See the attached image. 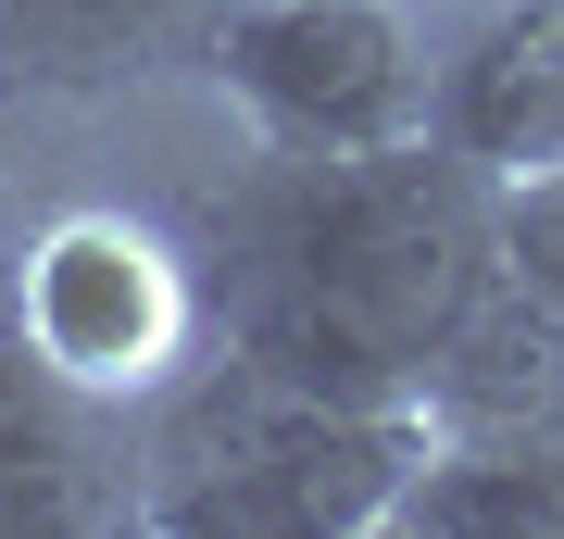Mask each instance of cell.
I'll use <instances>...</instances> for the list:
<instances>
[{"label":"cell","mask_w":564,"mask_h":539,"mask_svg":"<svg viewBox=\"0 0 564 539\" xmlns=\"http://www.w3.org/2000/svg\"><path fill=\"white\" fill-rule=\"evenodd\" d=\"M489 176L440 139L289 163L276 214L251 239V277L226 301V352L289 389L426 414L452 326L489 301Z\"/></svg>","instance_id":"cell-1"},{"label":"cell","mask_w":564,"mask_h":539,"mask_svg":"<svg viewBox=\"0 0 564 539\" xmlns=\"http://www.w3.org/2000/svg\"><path fill=\"white\" fill-rule=\"evenodd\" d=\"M440 414H377V401L289 389L239 352H202L139 414L151 440V515L163 539H377Z\"/></svg>","instance_id":"cell-2"},{"label":"cell","mask_w":564,"mask_h":539,"mask_svg":"<svg viewBox=\"0 0 564 539\" xmlns=\"http://www.w3.org/2000/svg\"><path fill=\"white\" fill-rule=\"evenodd\" d=\"M0 339L63 389L151 414L214 352V289L139 201H51L0 251Z\"/></svg>","instance_id":"cell-3"},{"label":"cell","mask_w":564,"mask_h":539,"mask_svg":"<svg viewBox=\"0 0 564 539\" xmlns=\"http://www.w3.org/2000/svg\"><path fill=\"white\" fill-rule=\"evenodd\" d=\"M188 63L276 163H351L426 139L440 39L414 25V0H214Z\"/></svg>","instance_id":"cell-4"},{"label":"cell","mask_w":564,"mask_h":539,"mask_svg":"<svg viewBox=\"0 0 564 539\" xmlns=\"http://www.w3.org/2000/svg\"><path fill=\"white\" fill-rule=\"evenodd\" d=\"M151 515V440L126 401L63 389L0 339V539H113Z\"/></svg>","instance_id":"cell-5"},{"label":"cell","mask_w":564,"mask_h":539,"mask_svg":"<svg viewBox=\"0 0 564 539\" xmlns=\"http://www.w3.org/2000/svg\"><path fill=\"white\" fill-rule=\"evenodd\" d=\"M426 139L477 163L489 188L527 163H564V0H489L452 25L426 76Z\"/></svg>","instance_id":"cell-6"},{"label":"cell","mask_w":564,"mask_h":539,"mask_svg":"<svg viewBox=\"0 0 564 539\" xmlns=\"http://www.w3.org/2000/svg\"><path fill=\"white\" fill-rule=\"evenodd\" d=\"M389 527H426V539L540 527V539H564V427H426Z\"/></svg>","instance_id":"cell-7"},{"label":"cell","mask_w":564,"mask_h":539,"mask_svg":"<svg viewBox=\"0 0 564 539\" xmlns=\"http://www.w3.org/2000/svg\"><path fill=\"white\" fill-rule=\"evenodd\" d=\"M214 0H0V51L39 39L51 63H139V51H202Z\"/></svg>","instance_id":"cell-8"},{"label":"cell","mask_w":564,"mask_h":539,"mask_svg":"<svg viewBox=\"0 0 564 539\" xmlns=\"http://www.w3.org/2000/svg\"><path fill=\"white\" fill-rule=\"evenodd\" d=\"M489 263H502V289H527L564 326V163H527V176L489 188Z\"/></svg>","instance_id":"cell-9"}]
</instances>
